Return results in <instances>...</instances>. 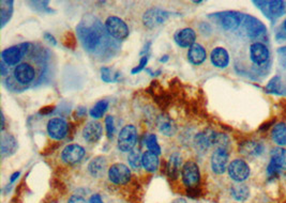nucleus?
Here are the masks:
<instances>
[{"label":"nucleus","mask_w":286,"mask_h":203,"mask_svg":"<svg viewBox=\"0 0 286 203\" xmlns=\"http://www.w3.org/2000/svg\"><path fill=\"white\" fill-rule=\"evenodd\" d=\"M229 153L226 148H217L211 154L210 165L216 174H223L228 168Z\"/></svg>","instance_id":"nucleus-10"},{"label":"nucleus","mask_w":286,"mask_h":203,"mask_svg":"<svg viewBox=\"0 0 286 203\" xmlns=\"http://www.w3.org/2000/svg\"><path fill=\"white\" fill-rule=\"evenodd\" d=\"M210 60L216 68L225 69L229 64V54L224 47H216L210 54Z\"/></svg>","instance_id":"nucleus-21"},{"label":"nucleus","mask_w":286,"mask_h":203,"mask_svg":"<svg viewBox=\"0 0 286 203\" xmlns=\"http://www.w3.org/2000/svg\"><path fill=\"white\" fill-rule=\"evenodd\" d=\"M85 149L82 145L72 143L69 144L61 152V159L68 165H75L81 161L85 156Z\"/></svg>","instance_id":"nucleus-13"},{"label":"nucleus","mask_w":286,"mask_h":203,"mask_svg":"<svg viewBox=\"0 0 286 203\" xmlns=\"http://www.w3.org/2000/svg\"><path fill=\"white\" fill-rule=\"evenodd\" d=\"M83 137L84 139L89 143L98 142L103 135V127L102 124L98 121L88 122L83 128Z\"/></svg>","instance_id":"nucleus-17"},{"label":"nucleus","mask_w":286,"mask_h":203,"mask_svg":"<svg viewBox=\"0 0 286 203\" xmlns=\"http://www.w3.org/2000/svg\"><path fill=\"white\" fill-rule=\"evenodd\" d=\"M105 29L110 37L118 41H123L130 35L129 27L124 23V21L114 15L109 16V18L106 19Z\"/></svg>","instance_id":"nucleus-5"},{"label":"nucleus","mask_w":286,"mask_h":203,"mask_svg":"<svg viewBox=\"0 0 286 203\" xmlns=\"http://www.w3.org/2000/svg\"><path fill=\"white\" fill-rule=\"evenodd\" d=\"M188 60L193 66H201L207 58V52L203 45L195 43L191 46L188 51Z\"/></svg>","instance_id":"nucleus-22"},{"label":"nucleus","mask_w":286,"mask_h":203,"mask_svg":"<svg viewBox=\"0 0 286 203\" xmlns=\"http://www.w3.org/2000/svg\"><path fill=\"white\" fill-rule=\"evenodd\" d=\"M159 164H160V160H159V155H157L156 153L150 151L142 153L141 165L146 171L156 172L159 168Z\"/></svg>","instance_id":"nucleus-24"},{"label":"nucleus","mask_w":286,"mask_h":203,"mask_svg":"<svg viewBox=\"0 0 286 203\" xmlns=\"http://www.w3.org/2000/svg\"><path fill=\"white\" fill-rule=\"evenodd\" d=\"M270 57L267 46L260 42H255L250 46V59L256 66H263Z\"/></svg>","instance_id":"nucleus-16"},{"label":"nucleus","mask_w":286,"mask_h":203,"mask_svg":"<svg viewBox=\"0 0 286 203\" xmlns=\"http://www.w3.org/2000/svg\"><path fill=\"white\" fill-rule=\"evenodd\" d=\"M68 203H88V202H86V200L83 197L76 196L75 194V196H72L69 199Z\"/></svg>","instance_id":"nucleus-38"},{"label":"nucleus","mask_w":286,"mask_h":203,"mask_svg":"<svg viewBox=\"0 0 286 203\" xmlns=\"http://www.w3.org/2000/svg\"><path fill=\"white\" fill-rule=\"evenodd\" d=\"M230 193H232V196L235 200L243 202L249 198L250 189L248 186L243 183H236L232 186V188H230Z\"/></svg>","instance_id":"nucleus-28"},{"label":"nucleus","mask_w":286,"mask_h":203,"mask_svg":"<svg viewBox=\"0 0 286 203\" xmlns=\"http://www.w3.org/2000/svg\"><path fill=\"white\" fill-rule=\"evenodd\" d=\"M181 178L185 186L189 188H194L198 186L201 181L200 167L193 160L186 161L181 168Z\"/></svg>","instance_id":"nucleus-7"},{"label":"nucleus","mask_w":286,"mask_h":203,"mask_svg":"<svg viewBox=\"0 0 286 203\" xmlns=\"http://www.w3.org/2000/svg\"><path fill=\"white\" fill-rule=\"evenodd\" d=\"M18 150V141L11 134H4L2 136V156H11Z\"/></svg>","instance_id":"nucleus-23"},{"label":"nucleus","mask_w":286,"mask_h":203,"mask_svg":"<svg viewBox=\"0 0 286 203\" xmlns=\"http://www.w3.org/2000/svg\"><path fill=\"white\" fill-rule=\"evenodd\" d=\"M174 40L178 46L182 48H190L195 44L196 32L192 28H182L176 31Z\"/></svg>","instance_id":"nucleus-18"},{"label":"nucleus","mask_w":286,"mask_h":203,"mask_svg":"<svg viewBox=\"0 0 286 203\" xmlns=\"http://www.w3.org/2000/svg\"><path fill=\"white\" fill-rule=\"evenodd\" d=\"M242 26L250 38H258L266 34V27L263 23L250 15H243Z\"/></svg>","instance_id":"nucleus-14"},{"label":"nucleus","mask_w":286,"mask_h":203,"mask_svg":"<svg viewBox=\"0 0 286 203\" xmlns=\"http://www.w3.org/2000/svg\"><path fill=\"white\" fill-rule=\"evenodd\" d=\"M173 203H187L185 199H177V200H175Z\"/></svg>","instance_id":"nucleus-43"},{"label":"nucleus","mask_w":286,"mask_h":203,"mask_svg":"<svg viewBox=\"0 0 286 203\" xmlns=\"http://www.w3.org/2000/svg\"><path fill=\"white\" fill-rule=\"evenodd\" d=\"M119 76V74L117 73V74H113V71L112 69H109V68H106V67H103L101 69V79L104 81V83H113V81L117 80V77Z\"/></svg>","instance_id":"nucleus-35"},{"label":"nucleus","mask_w":286,"mask_h":203,"mask_svg":"<svg viewBox=\"0 0 286 203\" xmlns=\"http://www.w3.org/2000/svg\"><path fill=\"white\" fill-rule=\"evenodd\" d=\"M170 13L159 8H152L142 14V25L147 29H155L168 21Z\"/></svg>","instance_id":"nucleus-8"},{"label":"nucleus","mask_w":286,"mask_h":203,"mask_svg":"<svg viewBox=\"0 0 286 203\" xmlns=\"http://www.w3.org/2000/svg\"><path fill=\"white\" fill-rule=\"evenodd\" d=\"M266 5L267 6H265V8L267 11L265 13L270 19L280 18L286 11L285 4L283 2H279V0H277V2H266Z\"/></svg>","instance_id":"nucleus-26"},{"label":"nucleus","mask_w":286,"mask_h":203,"mask_svg":"<svg viewBox=\"0 0 286 203\" xmlns=\"http://www.w3.org/2000/svg\"><path fill=\"white\" fill-rule=\"evenodd\" d=\"M270 156H271V162L279 168L280 170H286V149L277 147L274 148L271 153H270Z\"/></svg>","instance_id":"nucleus-29"},{"label":"nucleus","mask_w":286,"mask_h":203,"mask_svg":"<svg viewBox=\"0 0 286 203\" xmlns=\"http://www.w3.org/2000/svg\"><path fill=\"white\" fill-rule=\"evenodd\" d=\"M19 175H20V172H15V173H13V174H12V176H11V182H14L15 180H17V178L19 177Z\"/></svg>","instance_id":"nucleus-42"},{"label":"nucleus","mask_w":286,"mask_h":203,"mask_svg":"<svg viewBox=\"0 0 286 203\" xmlns=\"http://www.w3.org/2000/svg\"><path fill=\"white\" fill-rule=\"evenodd\" d=\"M141 156L142 154L138 149H133L128 155V161L134 170H138L142 165H141Z\"/></svg>","instance_id":"nucleus-32"},{"label":"nucleus","mask_w":286,"mask_h":203,"mask_svg":"<svg viewBox=\"0 0 286 203\" xmlns=\"http://www.w3.org/2000/svg\"><path fill=\"white\" fill-rule=\"evenodd\" d=\"M146 147L148 149V151L156 153L157 155H160L161 154V148L160 145L158 143V139L157 136L155 134H149L146 138Z\"/></svg>","instance_id":"nucleus-34"},{"label":"nucleus","mask_w":286,"mask_h":203,"mask_svg":"<svg viewBox=\"0 0 286 203\" xmlns=\"http://www.w3.org/2000/svg\"><path fill=\"white\" fill-rule=\"evenodd\" d=\"M210 18L216 19L224 30L234 31L239 28L242 24L243 14L235 11H226L210 15Z\"/></svg>","instance_id":"nucleus-6"},{"label":"nucleus","mask_w":286,"mask_h":203,"mask_svg":"<svg viewBox=\"0 0 286 203\" xmlns=\"http://www.w3.org/2000/svg\"><path fill=\"white\" fill-rule=\"evenodd\" d=\"M44 38H45V40H46L49 43H51V44H53V45H56V44H57V41L55 40L54 36H52V35L50 34V32H45V34H44Z\"/></svg>","instance_id":"nucleus-40"},{"label":"nucleus","mask_w":286,"mask_h":203,"mask_svg":"<svg viewBox=\"0 0 286 203\" xmlns=\"http://www.w3.org/2000/svg\"><path fill=\"white\" fill-rule=\"evenodd\" d=\"M0 68H2L3 76H7L8 74H9V67H8L4 61H2V63H0Z\"/></svg>","instance_id":"nucleus-41"},{"label":"nucleus","mask_w":286,"mask_h":203,"mask_svg":"<svg viewBox=\"0 0 286 203\" xmlns=\"http://www.w3.org/2000/svg\"><path fill=\"white\" fill-rule=\"evenodd\" d=\"M137 142V128L133 124L124 125L120 133L118 134V149L121 152L130 153L135 149V144Z\"/></svg>","instance_id":"nucleus-4"},{"label":"nucleus","mask_w":286,"mask_h":203,"mask_svg":"<svg viewBox=\"0 0 286 203\" xmlns=\"http://www.w3.org/2000/svg\"><path fill=\"white\" fill-rule=\"evenodd\" d=\"M0 7H2V27H4L7 22L10 20L12 9H13V3L12 2H2L0 3Z\"/></svg>","instance_id":"nucleus-33"},{"label":"nucleus","mask_w":286,"mask_h":203,"mask_svg":"<svg viewBox=\"0 0 286 203\" xmlns=\"http://www.w3.org/2000/svg\"><path fill=\"white\" fill-rule=\"evenodd\" d=\"M284 29H285V31H286V20L284 21Z\"/></svg>","instance_id":"nucleus-45"},{"label":"nucleus","mask_w":286,"mask_h":203,"mask_svg":"<svg viewBox=\"0 0 286 203\" xmlns=\"http://www.w3.org/2000/svg\"><path fill=\"white\" fill-rule=\"evenodd\" d=\"M227 172L232 180L237 183H242L250 176L251 170L247 161L241 158H236L229 162Z\"/></svg>","instance_id":"nucleus-9"},{"label":"nucleus","mask_w":286,"mask_h":203,"mask_svg":"<svg viewBox=\"0 0 286 203\" xmlns=\"http://www.w3.org/2000/svg\"><path fill=\"white\" fill-rule=\"evenodd\" d=\"M107 175L109 181L116 185H124L130 181L131 170L121 162H116L108 168Z\"/></svg>","instance_id":"nucleus-11"},{"label":"nucleus","mask_w":286,"mask_h":203,"mask_svg":"<svg viewBox=\"0 0 286 203\" xmlns=\"http://www.w3.org/2000/svg\"><path fill=\"white\" fill-rule=\"evenodd\" d=\"M217 134L218 133L211 131V129H206L204 132L198 133L194 138L196 149L201 152H205L207 151L211 145H216Z\"/></svg>","instance_id":"nucleus-15"},{"label":"nucleus","mask_w":286,"mask_h":203,"mask_svg":"<svg viewBox=\"0 0 286 203\" xmlns=\"http://www.w3.org/2000/svg\"><path fill=\"white\" fill-rule=\"evenodd\" d=\"M180 166H181V155L178 152H175L171 155L168 164V172L171 178H177L180 172Z\"/></svg>","instance_id":"nucleus-27"},{"label":"nucleus","mask_w":286,"mask_h":203,"mask_svg":"<svg viewBox=\"0 0 286 203\" xmlns=\"http://www.w3.org/2000/svg\"><path fill=\"white\" fill-rule=\"evenodd\" d=\"M88 203H103V200H102L100 194L94 193V194H92V196L89 198Z\"/></svg>","instance_id":"nucleus-39"},{"label":"nucleus","mask_w":286,"mask_h":203,"mask_svg":"<svg viewBox=\"0 0 286 203\" xmlns=\"http://www.w3.org/2000/svg\"><path fill=\"white\" fill-rule=\"evenodd\" d=\"M31 50L30 43H23L21 45H15L6 48L2 53L3 61L8 67H17L21 63V60L24 57L28 55V52Z\"/></svg>","instance_id":"nucleus-3"},{"label":"nucleus","mask_w":286,"mask_h":203,"mask_svg":"<svg viewBox=\"0 0 286 203\" xmlns=\"http://www.w3.org/2000/svg\"><path fill=\"white\" fill-rule=\"evenodd\" d=\"M271 138L273 142L283 148L286 145V124L283 122L276 123L271 129Z\"/></svg>","instance_id":"nucleus-25"},{"label":"nucleus","mask_w":286,"mask_h":203,"mask_svg":"<svg viewBox=\"0 0 286 203\" xmlns=\"http://www.w3.org/2000/svg\"><path fill=\"white\" fill-rule=\"evenodd\" d=\"M168 60H169V56H164L163 58L160 59V62H166Z\"/></svg>","instance_id":"nucleus-44"},{"label":"nucleus","mask_w":286,"mask_h":203,"mask_svg":"<svg viewBox=\"0 0 286 203\" xmlns=\"http://www.w3.org/2000/svg\"><path fill=\"white\" fill-rule=\"evenodd\" d=\"M105 127H106L107 138L108 139H113L115 135V123L113 116H107L105 118Z\"/></svg>","instance_id":"nucleus-36"},{"label":"nucleus","mask_w":286,"mask_h":203,"mask_svg":"<svg viewBox=\"0 0 286 203\" xmlns=\"http://www.w3.org/2000/svg\"><path fill=\"white\" fill-rule=\"evenodd\" d=\"M148 59H149V56H148V55H144V56H142L141 58H140V61H139L138 66H137L136 68H134V69L131 71L132 74H133V75H134V74H137V73H139L140 71L144 70L145 67H146L147 62H148Z\"/></svg>","instance_id":"nucleus-37"},{"label":"nucleus","mask_w":286,"mask_h":203,"mask_svg":"<svg viewBox=\"0 0 286 203\" xmlns=\"http://www.w3.org/2000/svg\"><path fill=\"white\" fill-rule=\"evenodd\" d=\"M105 30L98 21L92 24L81 22L76 27V35L85 51L94 53L102 44V40L105 37Z\"/></svg>","instance_id":"nucleus-1"},{"label":"nucleus","mask_w":286,"mask_h":203,"mask_svg":"<svg viewBox=\"0 0 286 203\" xmlns=\"http://www.w3.org/2000/svg\"><path fill=\"white\" fill-rule=\"evenodd\" d=\"M157 126L159 132L166 137H173L177 134L178 127L169 116H160L157 120Z\"/></svg>","instance_id":"nucleus-19"},{"label":"nucleus","mask_w":286,"mask_h":203,"mask_svg":"<svg viewBox=\"0 0 286 203\" xmlns=\"http://www.w3.org/2000/svg\"><path fill=\"white\" fill-rule=\"evenodd\" d=\"M40 75V67L31 61H23L19 66H17L13 70L11 78L8 77L7 81L8 85L10 88L13 87V85L22 87V89H25L33 85L35 81L38 79Z\"/></svg>","instance_id":"nucleus-2"},{"label":"nucleus","mask_w":286,"mask_h":203,"mask_svg":"<svg viewBox=\"0 0 286 203\" xmlns=\"http://www.w3.org/2000/svg\"><path fill=\"white\" fill-rule=\"evenodd\" d=\"M108 105H109V103L106 100H101L98 103H95L94 106L89 111L90 117H92L93 119L102 118L103 116H104V113L106 112V110L108 109Z\"/></svg>","instance_id":"nucleus-30"},{"label":"nucleus","mask_w":286,"mask_h":203,"mask_svg":"<svg viewBox=\"0 0 286 203\" xmlns=\"http://www.w3.org/2000/svg\"><path fill=\"white\" fill-rule=\"evenodd\" d=\"M109 168L107 166V159L104 156H95L88 164V171L93 177H102L105 174L106 170Z\"/></svg>","instance_id":"nucleus-20"},{"label":"nucleus","mask_w":286,"mask_h":203,"mask_svg":"<svg viewBox=\"0 0 286 203\" xmlns=\"http://www.w3.org/2000/svg\"><path fill=\"white\" fill-rule=\"evenodd\" d=\"M49 136L54 140H62L68 136L69 125L62 118H53L49 121L46 126Z\"/></svg>","instance_id":"nucleus-12"},{"label":"nucleus","mask_w":286,"mask_h":203,"mask_svg":"<svg viewBox=\"0 0 286 203\" xmlns=\"http://www.w3.org/2000/svg\"><path fill=\"white\" fill-rule=\"evenodd\" d=\"M264 147L260 142H255V141H249L245 142L242 145L241 153L247 154V155H258L261 152H263Z\"/></svg>","instance_id":"nucleus-31"}]
</instances>
